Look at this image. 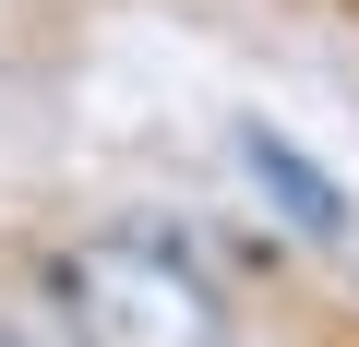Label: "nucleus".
<instances>
[{
  "label": "nucleus",
  "mask_w": 359,
  "mask_h": 347,
  "mask_svg": "<svg viewBox=\"0 0 359 347\" xmlns=\"http://www.w3.org/2000/svg\"><path fill=\"white\" fill-rule=\"evenodd\" d=\"M60 311H72L84 347H216L228 335L216 275L168 228H108V240L60 252Z\"/></svg>",
  "instance_id": "f257e3e1"
},
{
  "label": "nucleus",
  "mask_w": 359,
  "mask_h": 347,
  "mask_svg": "<svg viewBox=\"0 0 359 347\" xmlns=\"http://www.w3.org/2000/svg\"><path fill=\"white\" fill-rule=\"evenodd\" d=\"M240 168H252V192L287 216V240H347V192L323 180V168L287 144V132H264V120H240Z\"/></svg>",
  "instance_id": "f03ea898"
}]
</instances>
